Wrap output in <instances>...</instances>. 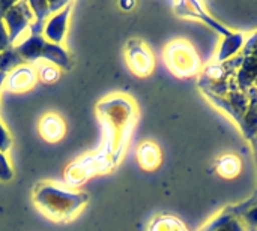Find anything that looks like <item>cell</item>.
<instances>
[{"label": "cell", "instance_id": "13", "mask_svg": "<svg viewBox=\"0 0 257 231\" xmlns=\"http://www.w3.org/2000/svg\"><path fill=\"white\" fill-rule=\"evenodd\" d=\"M39 132H41L44 140L54 143V141H59L63 137L65 125H63L60 117H57L54 114H48L39 122Z\"/></svg>", "mask_w": 257, "mask_h": 231}, {"label": "cell", "instance_id": "6", "mask_svg": "<svg viewBox=\"0 0 257 231\" xmlns=\"http://www.w3.org/2000/svg\"><path fill=\"white\" fill-rule=\"evenodd\" d=\"M239 57L241 62L235 72L230 90H238L242 93L257 90V30L245 39Z\"/></svg>", "mask_w": 257, "mask_h": 231}, {"label": "cell", "instance_id": "7", "mask_svg": "<svg viewBox=\"0 0 257 231\" xmlns=\"http://www.w3.org/2000/svg\"><path fill=\"white\" fill-rule=\"evenodd\" d=\"M33 21L35 15L30 9L29 2H14V5L3 14V23L6 26L11 44H14L18 39V36L30 27Z\"/></svg>", "mask_w": 257, "mask_h": 231}, {"label": "cell", "instance_id": "22", "mask_svg": "<svg viewBox=\"0 0 257 231\" xmlns=\"http://www.w3.org/2000/svg\"><path fill=\"white\" fill-rule=\"evenodd\" d=\"M251 143V149H253V153H254V161H256V171H257V134L250 140Z\"/></svg>", "mask_w": 257, "mask_h": 231}, {"label": "cell", "instance_id": "8", "mask_svg": "<svg viewBox=\"0 0 257 231\" xmlns=\"http://www.w3.org/2000/svg\"><path fill=\"white\" fill-rule=\"evenodd\" d=\"M130 69L140 77H146L154 69V56L140 39H130L125 48Z\"/></svg>", "mask_w": 257, "mask_h": 231}, {"label": "cell", "instance_id": "18", "mask_svg": "<svg viewBox=\"0 0 257 231\" xmlns=\"http://www.w3.org/2000/svg\"><path fill=\"white\" fill-rule=\"evenodd\" d=\"M14 5V0H0V53L11 48L12 44L9 41V35L6 30V26L3 23V14Z\"/></svg>", "mask_w": 257, "mask_h": 231}, {"label": "cell", "instance_id": "23", "mask_svg": "<svg viewBox=\"0 0 257 231\" xmlns=\"http://www.w3.org/2000/svg\"><path fill=\"white\" fill-rule=\"evenodd\" d=\"M6 77H8V74H5V72H0V89H2V86L5 84V80H6Z\"/></svg>", "mask_w": 257, "mask_h": 231}, {"label": "cell", "instance_id": "15", "mask_svg": "<svg viewBox=\"0 0 257 231\" xmlns=\"http://www.w3.org/2000/svg\"><path fill=\"white\" fill-rule=\"evenodd\" d=\"M215 170L220 176H223L226 179L236 177L241 171V161L235 155H224L217 159Z\"/></svg>", "mask_w": 257, "mask_h": 231}, {"label": "cell", "instance_id": "2", "mask_svg": "<svg viewBox=\"0 0 257 231\" xmlns=\"http://www.w3.org/2000/svg\"><path fill=\"white\" fill-rule=\"evenodd\" d=\"M36 206L51 219L66 221L72 218L89 200L86 192H74L57 185L41 183L35 188Z\"/></svg>", "mask_w": 257, "mask_h": 231}, {"label": "cell", "instance_id": "11", "mask_svg": "<svg viewBox=\"0 0 257 231\" xmlns=\"http://www.w3.org/2000/svg\"><path fill=\"white\" fill-rule=\"evenodd\" d=\"M35 81H36V71L32 66L24 65L9 72L5 80V84L6 89L11 92H24L29 90L35 84Z\"/></svg>", "mask_w": 257, "mask_h": 231}, {"label": "cell", "instance_id": "21", "mask_svg": "<svg viewBox=\"0 0 257 231\" xmlns=\"http://www.w3.org/2000/svg\"><path fill=\"white\" fill-rule=\"evenodd\" d=\"M11 137L8 134V131L5 129V126L0 123V152L5 153L9 147H11Z\"/></svg>", "mask_w": 257, "mask_h": 231}, {"label": "cell", "instance_id": "12", "mask_svg": "<svg viewBox=\"0 0 257 231\" xmlns=\"http://www.w3.org/2000/svg\"><path fill=\"white\" fill-rule=\"evenodd\" d=\"M233 213L242 221L247 231H257V194L239 204H230Z\"/></svg>", "mask_w": 257, "mask_h": 231}, {"label": "cell", "instance_id": "19", "mask_svg": "<svg viewBox=\"0 0 257 231\" xmlns=\"http://www.w3.org/2000/svg\"><path fill=\"white\" fill-rule=\"evenodd\" d=\"M36 75H38V77L41 78V81H44V83H53V81H56V80L59 78V71L56 69L54 65L45 63V65H41V66L38 68Z\"/></svg>", "mask_w": 257, "mask_h": 231}, {"label": "cell", "instance_id": "3", "mask_svg": "<svg viewBox=\"0 0 257 231\" xmlns=\"http://www.w3.org/2000/svg\"><path fill=\"white\" fill-rule=\"evenodd\" d=\"M173 8H175V14L178 17L197 18V20L203 21L206 26H209L214 32H217L218 35L223 36L220 48H218L217 56H215L217 63H223V62L230 60L233 56H236L242 50V47L245 44V36L239 32H232L230 29L223 26L220 21H217L205 9L203 3H200V2H178L173 5Z\"/></svg>", "mask_w": 257, "mask_h": 231}, {"label": "cell", "instance_id": "10", "mask_svg": "<svg viewBox=\"0 0 257 231\" xmlns=\"http://www.w3.org/2000/svg\"><path fill=\"white\" fill-rule=\"evenodd\" d=\"M200 231H247L242 221L233 213L232 206H226Z\"/></svg>", "mask_w": 257, "mask_h": 231}, {"label": "cell", "instance_id": "16", "mask_svg": "<svg viewBox=\"0 0 257 231\" xmlns=\"http://www.w3.org/2000/svg\"><path fill=\"white\" fill-rule=\"evenodd\" d=\"M148 231H188V228L173 215H160L149 224Z\"/></svg>", "mask_w": 257, "mask_h": 231}, {"label": "cell", "instance_id": "25", "mask_svg": "<svg viewBox=\"0 0 257 231\" xmlns=\"http://www.w3.org/2000/svg\"><path fill=\"white\" fill-rule=\"evenodd\" d=\"M254 192H256V194H257V189H256V191H254Z\"/></svg>", "mask_w": 257, "mask_h": 231}, {"label": "cell", "instance_id": "24", "mask_svg": "<svg viewBox=\"0 0 257 231\" xmlns=\"http://www.w3.org/2000/svg\"><path fill=\"white\" fill-rule=\"evenodd\" d=\"M120 6H122V8H125V9H130V8H133V6H134V2H131V3H120Z\"/></svg>", "mask_w": 257, "mask_h": 231}, {"label": "cell", "instance_id": "9", "mask_svg": "<svg viewBox=\"0 0 257 231\" xmlns=\"http://www.w3.org/2000/svg\"><path fill=\"white\" fill-rule=\"evenodd\" d=\"M72 9V2H69L62 11L53 14L44 26V38L56 45H60V42L65 38L66 29H68V18H69V12Z\"/></svg>", "mask_w": 257, "mask_h": 231}, {"label": "cell", "instance_id": "20", "mask_svg": "<svg viewBox=\"0 0 257 231\" xmlns=\"http://www.w3.org/2000/svg\"><path fill=\"white\" fill-rule=\"evenodd\" d=\"M12 179V168L8 164V159L5 156V153L0 152V180L8 182Z\"/></svg>", "mask_w": 257, "mask_h": 231}, {"label": "cell", "instance_id": "4", "mask_svg": "<svg viewBox=\"0 0 257 231\" xmlns=\"http://www.w3.org/2000/svg\"><path fill=\"white\" fill-rule=\"evenodd\" d=\"M44 26L45 23L35 20L30 24V35L18 45H15V50L24 62H35L38 59H44L57 68L71 69L72 59L65 51V48H62V45L51 44L44 38Z\"/></svg>", "mask_w": 257, "mask_h": 231}, {"label": "cell", "instance_id": "1", "mask_svg": "<svg viewBox=\"0 0 257 231\" xmlns=\"http://www.w3.org/2000/svg\"><path fill=\"white\" fill-rule=\"evenodd\" d=\"M98 113L104 126V144L93 155L99 173L110 170L120 159L136 122V110L130 99L116 95L102 101L98 105Z\"/></svg>", "mask_w": 257, "mask_h": 231}, {"label": "cell", "instance_id": "17", "mask_svg": "<svg viewBox=\"0 0 257 231\" xmlns=\"http://www.w3.org/2000/svg\"><path fill=\"white\" fill-rule=\"evenodd\" d=\"M24 65H26V62L18 54V51L15 50L14 45L0 53V72L9 74V72L15 71L17 68L24 66Z\"/></svg>", "mask_w": 257, "mask_h": 231}, {"label": "cell", "instance_id": "5", "mask_svg": "<svg viewBox=\"0 0 257 231\" xmlns=\"http://www.w3.org/2000/svg\"><path fill=\"white\" fill-rule=\"evenodd\" d=\"M164 60L176 77L188 78L200 72V57L196 48L185 39L170 42L164 50Z\"/></svg>", "mask_w": 257, "mask_h": 231}, {"label": "cell", "instance_id": "14", "mask_svg": "<svg viewBox=\"0 0 257 231\" xmlns=\"http://www.w3.org/2000/svg\"><path fill=\"white\" fill-rule=\"evenodd\" d=\"M139 164L145 170H155L161 162V152L154 143H143L137 150Z\"/></svg>", "mask_w": 257, "mask_h": 231}]
</instances>
